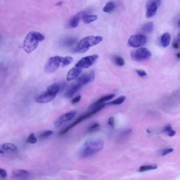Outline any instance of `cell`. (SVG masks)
I'll return each instance as SVG.
<instances>
[{
    "instance_id": "1",
    "label": "cell",
    "mask_w": 180,
    "mask_h": 180,
    "mask_svg": "<svg viewBox=\"0 0 180 180\" xmlns=\"http://www.w3.org/2000/svg\"><path fill=\"white\" fill-rule=\"evenodd\" d=\"M64 87V84H52L48 87L45 91L36 95L35 100L38 103H48L52 101Z\"/></svg>"
},
{
    "instance_id": "2",
    "label": "cell",
    "mask_w": 180,
    "mask_h": 180,
    "mask_svg": "<svg viewBox=\"0 0 180 180\" xmlns=\"http://www.w3.org/2000/svg\"><path fill=\"white\" fill-rule=\"evenodd\" d=\"M104 145L103 140L100 139H92L87 140L81 150V155L87 157L98 153L103 149Z\"/></svg>"
},
{
    "instance_id": "3",
    "label": "cell",
    "mask_w": 180,
    "mask_h": 180,
    "mask_svg": "<svg viewBox=\"0 0 180 180\" xmlns=\"http://www.w3.org/2000/svg\"><path fill=\"white\" fill-rule=\"evenodd\" d=\"M45 37L41 33L32 31L28 34L23 43V48L27 53L33 52L39 45V41H42Z\"/></svg>"
},
{
    "instance_id": "4",
    "label": "cell",
    "mask_w": 180,
    "mask_h": 180,
    "mask_svg": "<svg viewBox=\"0 0 180 180\" xmlns=\"http://www.w3.org/2000/svg\"><path fill=\"white\" fill-rule=\"evenodd\" d=\"M102 39L103 38L100 36H89L84 38L77 44L74 52L80 53L85 52L90 47L99 43Z\"/></svg>"
},
{
    "instance_id": "5",
    "label": "cell",
    "mask_w": 180,
    "mask_h": 180,
    "mask_svg": "<svg viewBox=\"0 0 180 180\" xmlns=\"http://www.w3.org/2000/svg\"><path fill=\"white\" fill-rule=\"evenodd\" d=\"M61 59L62 57L58 56L50 57L44 66V71L47 73H52L55 72L60 66Z\"/></svg>"
},
{
    "instance_id": "6",
    "label": "cell",
    "mask_w": 180,
    "mask_h": 180,
    "mask_svg": "<svg viewBox=\"0 0 180 180\" xmlns=\"http://www.w3.org/2000/svg\"><path fill=\"white\" fill-rule=\"evenodd\" d=\"M151 53L148 49L140 48L131 53V57L134 60L137 61L146 60L151 57Z\"/></svg>"
},
{
    "instance_id": "7",
    "label": "cell",
    "mask_w": 180,
    "mask_h": 180,
    "mask_svg": "<svg viewBox=\"0 0 180 180\" xmlns=\"http://www.w3.org/2000/svg\"><path fill=\"white\" fill-rule=\"evenodd\" d=\"M98 57L96 54L83 57L76 64L75 67L81 69L88 68L96 61Z\"/></svg>"
},
{
    "instance_id": "8",
    "label": "cell",
    "mask_w": 180,
    "mask_h": 180,
    "mask_svg": "<svg viewBox=\"0 0 180 180\" xmlns=\"http://www.w3.org/2000/svg\"><path fill=\"white\" fill-rule=\"evenodd\" d=\"M146 41V36L142 34H136L130 37L128 41V44L130 47L138 48L144 46Z\"/></svg>"
},
{
    "instance_id": "9",
    "label": "cell",
    "mask_w": 180,
    "mask_h": 180,
    "mask_svg": "<svg viewBox=\"0 0 180 180\" xmlns=\"http://www.w3.org/2000/svg\"><path fill=\"white\" fill-rule=\"evenodd\" d=\"M95 74L93 70L84 73L77 79L76 83L81 87L93 81L95 78Z\"/></svg>"
},
{
    "instance_id": "10",
    "label": "cell",
    "mask_w": 180,
    "mask_h": 180,
    "mask_svg": "<svg viewBox=\"0 0 180 180\" xmlns=\"http://www.w3.org/2000/svg\"><path fill=\"white\" fill-rule=\"evenodd\" d=\"M161 4L159 1H150L147 2L146 5V17L150 18L156 14L158 7Z\"/></svg>"
},
{
    "instance_id": "11",
    "label": "cell",
    "mask_w": 180,
    "mask_h": 180,
    "mask_svg": "<svg viewBox=\"0 0 180 180\" xmlns=\"http://www.w3.org/2000/svg\"><path fill=\"white\" fill-rule=\"evenodd\" d=\"M94 114L92 113V112L91 111L88 113L84 114L82 115L80 117L77 119V120L73 122V123L70 124L67 128H65L62 130L60 132L59 134L60 135H64L67 133L69 130L71 129L72 128H73L74 127L77 126V125L79 124V123H81L83 120L90 118V117H92L94 115Z\"/></svg>"
},
{
    "instance_id": "12",
    "label": "cell",
    "mask_w": 180,
    "mask_h": 180,
    "mask_svg": "<svg viewBox=\"0 0 180 180\" xmlns=\"http://www.w3.org/2000/svg\"><path fill=\"white\" fill-rule=\"evenodd\" d=\"M77 113V112L76 110H72L59 117L54 122V126L56 128H59L61 126L64 122L69 121L72 119L75 116Z\"/></svg>"
},
{
    "instance_id": "13",
    "label": "cell",
    "mask_w": 180,
    "mask_h": 180,
    "mask_svg": "<svg viewBox=\"0 0 180 180\" xmlns=\"http://www.w3.org/2000/svg\"><path fill=\"white\" fill-rule=\"evenodd\" d=\"M88 11L84 10L79 12L77 14L72 16L69 20V26L70 28H75L78 26L80 20L85 15L87 14Z\"/></svg>"
},
{
    "instance_id": "14",
    "label": "cell",
    "mask_w": 180,
    "mask_h": 180,
    "mask_svg": "<svg viewBox=\"0 0 180 180\" xmlns=\"http://www.w3.org/2000/svg\"><path fill=\"white\" fill-rule=\"evenodd\" d=\"M81 88L75 82L69 86L65 94V97L68 99L71 98Z\"/></svg>"
},
{
    "instance_id": "15",
    "label": "cell",
    "mask_w": 180,
    "mask_h": 180,
    "mask_svg": "<svg viewBox=\"0 0 180 180\" xmlns=\"http://www.w3.org/2000/svg\"><path fill=\"white\" fill-rule=\"evenodd\" d=\"M82 72V69L75 67L70 69L67 74V79L68 81H70L77 78Z\"/></svg>"
},
{
    "instance_id": "16",
    "label": "cell",
    "mask_w": 180,
    "mask_h": 180,
    "mask_svg": "<svg viewBox=\"0 0 180 180\" xmlns=\"http://www.w3.org/2000/svg\"><path fill=\"white\" fill-rule=\"evenodd\" d=\"M115 96V95L114 94H110L105 95V96L102 97L101 98L99 99L96 102L92 103L91 106H90V108L92 109H93L95 107L103 103L104 102L106 101H107L113 98Z\"/></svg>"
},
{
    "instance_id": "17",
    "label": "cell",
    "mask_w": 180,
    "mask_h": 180,
    "mask_svg": "<svg viewBox=\"0 0 180 180\" xmlns=\"http://www.w3.org/2000/svg\"><path fill=\"white\" fill-rule=\"evenodd\" d=\"M171 35L168 33H165L161 37V45L164 48L168 47L170 45L171 41Z\"/></svg>"
},
{
    "instance_id": "18",
    "label": "cell",
    "mask_w": 180,
    "mask_h": 180,
    "mask_svg": "<svg viewBox=\"0 0 180 180\" xmlns=\"http://www.w3.org/2000/svg\"><path fill=\"white\" fill-rule=\"evenodd\" d=\"M154 24L152 22L146 23L141 28L142 32L145 34L151 33L153 31Z\"/></svg>"
},
{
    "instance_id": "19",
    "label": "cell",
    "mask_w": 180,
    "mask_h": 180,
    "mask_svg": "<svg viewBox=\"0 0 180 180\" xmlns=\"http://www.w3.org/2000/svg\"><path fill=\"white\" fill-rule=\"evenodd\" d=\"M12 176L14 177H23L27 176L29 172L23 170H16L12 172Z\"/></svg>"
},
{
    "instance_id": "20",
    "label": "cell",
    "mask_w": 180,
    "mask_h": 180,
    "mask_svg": "<svg viewBox=\"0 0 180 180\" xmlns=\"http://www.w3.org/2000/svg\"><path fill=\"white\" fill-rule=\"evenodd\" d=\"M115 8V5L113 1H110L106 4L103 8V10L105 12L110 13L113 11Z\"/></svg>"
},
{
    "instance_id": "21",
    "label": "cell",
    "mask_w": 180,
    "mask_h": 180,
    "mask_svg": "<svg viewBox=\"0 0 180 180\" xmlns=\"http://www.w3.org/2000/svg\"><path fill=\"white\" fill-rule=\"evenodd\" d=\"M77 39L73 37L67 38L64 39L62 42V44L66 47H71L75 44Z\"/></svg>"
},
{
    "instance_id": "22",
    "label": "cell",
    "mask_w": 180,
    "mask_h": 180,
    "mask_svg": "<svg viewBox=\"0 0 180 180\" xmlns=\"http://www.w3.org/2000/svg\"><path fill=\"white\" fill-rule=\"evenodd\" d=\"M97 18V16L96 15H89L86 14L82 17V19L85 23L89 24L96 20Z\"/></svg>"
},
{
    "instance_id": "23",
    "label": "cell",
    "mask_w": 180,
    "mask_h": 180,
    "mask_svg": "<svg viewBox=\"0 0 180 180\" xmlns=\"http://www.w3.org/2000/svg\"><path fill=\"white\" fill-rule=\"evenodd\" d=\"M3 149L6 151H15L17 149L15 145L11 143H5L2 145Z\"/></svg>"
},
{
    "instance_id": "24",
    "label": "cell",
    "mask_w": 180,
    "mask_h": 180,
    "mask_svg": "<svg viewBox=\"0 0 180 180\" xmlns=\"http://www.w3.org/2000/svg\"><path fill=\"white\" fill-rule=\"evenodd\" d=\"M158 168L157 165H146L140 167L138 171L140 172H143L146 171L157 169Z\"/></svg>"
},
{
    "instance_id": "25",
    "label": "cell",
    "mask_w": 180,
    "mask_h": 180,
    "mask_svg": "<svg viewBox=\"0 0 180 180\" xmlns=\"http://www.w3.org/2000/svg\"><path fill=\"white\" fill-rule=\"evenodd\" d=\"M73 61V59L71 57H62L61 63H62L63 67H66L72 63Z\"/></svg>"
},
{
    "instance_id": "26",
    "label": "cell",
    "mask_w": 180,
    "mask_h": 180,
    "mask_svg": "<svg viewBox=\"0 0 180 180\" xmlns=\"http://www.w3.org/2000/svg\"><path fill=\"white\" fill-rule=\"evenodd\" d=\"M126 99V97L121 96L119 97V98L116 99V100L113 101L108 103V105H119L121 104Z\"/></svg>"
},
{
    "instance_id": "27",
    "label": "cell",
    "mask_w": 180,
    "mask_h": 180,
    "mask_svg": "<svg viewBox=\"0 0 180 180\" xmlns=\"http://www.w3.org/2000/svg\"><path fill=\"white\" fill-rule=\"evenodd\" d=\"M37 141V138L34 133L31 134L26 140V143H31V144H34L36 143Z\"/></svg>"
},
{
    "instance_id": "28",
    "label": "cell",
    "mask_w": 180,
    "mask_h": 180,
    "mask_svg": "<svg viewBox=\"0 0 180 180\" xmlns=\"http://www.w3.org/2000/svg\"><path fill=\"white\" fill-rule=\"evenodd\" d=\"M114 61L117 65L119 66H123L125 64V61L124 59L121 57L117 56L115 57Z\"/></svg>"
},
{
    "instance_id": "29",
    "label": "cell",
    "mask_w": 180,
    "mask_h": 180,
    "mask_svg": "<svg viewBox=\"0 0 180 180\" xmlns=\"http://www.w3.org/2000/svg\"><path fill=\"white\" fill-rule=\"evenodd\" d=\"M53 134V131L51 130H46V131L43 132L39 135V138L41 139L47 138L50 135H52Z\"/></svg>"
},
{
    "instance_id": "30",
    "label": "cell",
    "mask_w": 180,
    "mask_h": 180,
    "mask_svg": "<svg viewBox=\"0 0 180 180\" xmlns=\"http://www.w3.org/2000/svg\"><path fill=\"white\" fill-rule=\"evenodd\" d=\"M100 125L98 123H95L92 124L88 128V131L89 132H92L96 131L98 130L99 128Z\"/></svg>"
},
{
    "instance_id": "31",
    "label": "cell",
    "mask_w": 180,
    "mask_h": 180,
    "mask_svg": "<svg viewBox=\"0 0 180 180\" xmlns=\"http://www.w3.org/2000/svg\"><path fill=\"white\" fill-rule=\"evenodd\" d=\"M174 151V149L172 148H166L163 150L161 152V154L162 156H164Z\"/></svg>"
},
{
    "instance_id": "32",
    "label": "cell",
    "mask_w": 180,
    "mask_h": 180,
    "mask_svg": "<svg viewBox=\"0 0 180 180\" xmlns=\"http://www.w3.org/2000/svg\"><path fill=\"white\" fill-rule=\"evenodd\" d=\"M135 71L140 77H146L147 75L146 72L143 70H135Z\"/></svg>"
},
{
    "instance_id": "33",
    "label": "cell",
    "mask_w": 180,
    "mask_h": 180,
    "mask_svg": "<svg viewBox=\"0 0 180 180\" xmlns=\"http://www.w3.org/2000/svg\"><path fill=\"white\" fill-rule=\"evenodd\" d=\"M172 130V128L171 125L170 124H168L166 125V126L163 128V132H167L168 133V132L170 131L171 130Z\"/></svg>"
},
{
    "instance_id": "34",
    "label": "cell",
    "mask_w": 180,
    "mask_h": 180,
    "mask_svg": "<svg viewBox=\"0 0 180 180\" xmlns=\"http://www.w3.org/2000/svg\"><path fill=\"white\" fill-rule=\"evenodd\" d=\"M7 173L5 170L0 168V176L2 178H5L6 177Z\"/></svg>"
},
{
    "instance_id": "35",
    "label": "cell",
    "mask_w": 180,
    "mask_h": 180,
    "mask_svg": "<svg viewBox=\"0 0 180 180\" xmlns=\"http://www.w3.org/2000/svg\"><path fill=\"white\" fill-rule=\"evenodd\" d=\"M81 98V95H78V96L76 97L72 100V103L75 104L78 103V102L80 101Z\"/></svg>"
},
{
    "instance_id": "36",
    "label": "cell",
    "mask_w": 180,
    "mask_h": 180,
    "mask_svg": "<svg viewBox=\"0 0 180 180\" xmlns=\"http://www.w3.org/2000/svg\"><path fill=\"white\" fill-rule=\"evenodd\" d=\"M114 119L113 117H110L109 119L108 120V124L112 127H113L114 126Z\"/></svg>"
},
{
    "instance_id": "37",
    "label": "cell",
    "mask_w": 180,
    "mask_h": 180,
    "mask_svg": "<svg viewBox=\"0 0 180 180\" xmlns=\"http://www.w3.org/2000/svg\"><path fill=\"white\" fill-rule=\"evenodd\" d=\"M176 132L174 130H171L170 131L168 132V136L172 137L174 136L175 134H176Z\"/></svg>"
},
{
    "instance_id": "38",
    "label": "cell",
    "mask_w": 180,
    "mask_h": 180,
    "mask_svg": "<svg viewBox=\"0 0 180 180\" xmlns=\"http://www.w3.org/2000/svg\"><path fill=\"white\" fill-rule=\"evenodd\" d=\"M179 44L178 42H175L173 44V47L175 49H178L179 48Z\"/></svg>"
},
{
    "instance_id": "39",
    "label": "cell",
    "mask_w": 180,
    "mask_h": 180,
    "mask_svg": "<svg viewBox=\"0 0 180 180\" xmlns=\"http://www.w3.org/2000/svg\"><path fill=\"white\" fill-rule=\"evenodd\" d=\"M62 3H62V1H59V2L57 3V4H56V6H61V5L62 4Z\"/></svg>"
},
{
    "instance_id": "40",
    "label": "cell",
    "mask_w": 180,
    "mask_h": 180,
    "mask_svg": "<svg viewBox=\"0 0 180 180\" xmlns=\"http://www.w3.org/2000/svg\"><path fill=\"white\" fill-rule=\"evenodd\" d=\"M177 57L179 59V58L180 57V54L179 53H178L177 54Z\"/></svg>"
},
{
    "instance_id": "41",
    "label": "cell",
    "mask_w": 180,
    "mask_h": 180,
    "mask_svg": "<svg viewBox=\"0 0 180 180\" xmlns=\"http://www.w3.org/2000/svg\"><path fill=\"white\" fill-rule=\"evenodd\" d=\"M0 154H4V152L2 151V150H0Z\"/></svg>"
},
{
    "instance_id": "42",
    "label": "cell",
    "mask_w": 180,
    "mask_h": 180,
    "mask_svg": "<svg viewBox=\"0 0 180 180\" xmlns=\"http://www.w3.org/2000/svg\"><path fill=\"white\" fill-rule=\"evenodd\" d=\"M179 23H180L179 21H178V26H179H179H180Z\"/></svg>"
}]
</instances>
